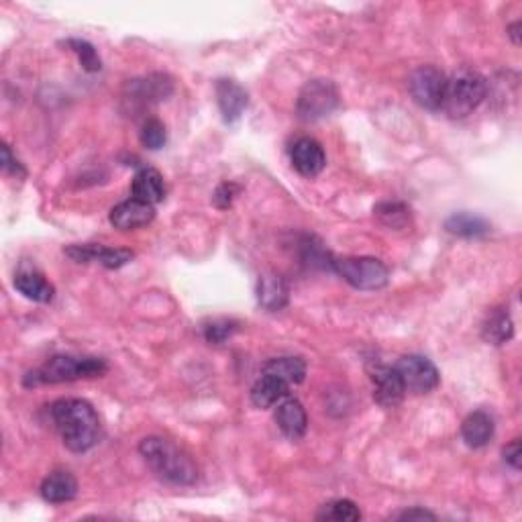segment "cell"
Masks as SVG:
<instances>
[{
    "mask_svg": "<svg viewBox=\"0 0 522 522\" xmlns=\"http://www.w3.org/2000/svg\"><path fill=\"white\" fill-rule=\"evenodd\" d=\"M318 520H333V522H355L361 520V510L351 500H333L324 504L321 512L316 514Z\"/></svg>",
    "mask_w": 522,
    "mask_h": 522,
    "instance_id": "25",
    "label": "cell"
},
{
    "mask_svg": "<svg viewBox=\"0 0 522 522\" xmlns=\"http://www.w3.org/2000/svg\"><path fill=\"white\" fill-rule=\"evenodd\" d=\"M237 331V323L227 321V318H219V321H210L202 326V333H205V339L210 345H221L229 337H233Z\"/></svg>",
    "mask_w": 522,
    "mask_h": 522,
    "instance_id": "29",
    "label": "cell"
},
{
    "mask_svg": "<svg viewBox=\"0 0 522 522\" xmlns=\"http://www.w3.org/2000/svg\"><path fill=\"white\" fill-rule=\"evenodd\" d=\"M14 288H17L25 299L41 304L52 302L55 296V288L43 278V274H39L38 270H31V267H21V270L14 274Z\"/></svg>",
    "mask_w": 522,
    "mask_h": 522,
    "instance_id": "16",
    "label": "cell"
},
{
    "mask_svg": "<svg viewBox=\"0 0 522 522\" xmlns=\"http://www.w3.org/2000/svg\"><path fill=\"white\" fill-rule=\"evenodd\" d=\"M290 290L280 274H264L257 282V300L270 313H278L288 304Z\"/></svg>",
    "mask_w": 522,
    "mask_h": 522,
    "instance_id": "17",
    "label": "cell"
},
{
    "mask_svg": "<svg viewBox=\"0 0 522 522\" xmlns=\"http://www.w3.org/2000/svg\"><path fill=\"white\" fill-rule=\"evenodd\" d=\"M139 139L143 143V147H147L151 151L162 149L165 145V141H168V133H165L164 122L157 121V119L145 121L143 127H141Z\"/></svg>",
    "mask_w": 522,
    "mask_h": 522,
    "instance_id": "27",
    "label": "cell"
},
{
    "mask_svg": "<svg viewBox=\"0 0 522 522\" xmlns=\"http://www.w3.org/2000/svg\"><path fill=\"white\" fill-rule=\"evenodd\" d=\"M130 192H133V198L147 202V205H157L165 198V184L164 176L154 168H143L141 172H137V176L133 178V186H130Z\"/></svg>",
    "mask_w": 522,
    "mask_h": 522,
    "instance_id": "21",
    "label": "cell"
},
{
    "mask_svg": "<svg viewBox=\"0 0 522 522\" xmlns=\"http://www.w3.org/2000/svg\"><path fill=\"white\" fill-rule=\"evenodd\" d=\"M331 270L358 290H380L390 278L388 265L375 257H331Z\"/></svg>",
    "mask_w": 522,
    "mask_h": 522,
    "instance_id": "5",
    "label": "cell"
},
{
    "mask_svg": "<svg viewBox=\"0 0 522 522\" xmlns=\"http://www.w3.org/2000/svg\"><path fill=\"white\" fill-rule=\"evenodd\" d=\"M339 105V92L331 80H310L300 90L296 113L302 121H318L335 111Z\"/></svg>",
    "mask_w": 522,
    "mask_h": 522,
    "instance_id": "6",
    "label": "cell"
},
{
    "mask_svg": "<svg viewBox=\"0 0 522 522\" xmlns=\"http://www.w3.org/2000/svg\"><path fill=\"white\" fill-rule=\"evenodd\" d=\"M514 335V324L510 315L504 308L494 310L482 326V337L492 345H504L509 343Z\"/></svg>",
    "mask_w": 522,
    "mask_h": 522,
    "instance_id": "23",
    "label": "cell"
},
{
    "mask_svg": "<svg viewBox=\"0 0 522 522\" xmlns=\"http://www.w3.org/2000/svg\"><path fill=\"white\" fill-rule=\"evenodd\" d=\"M108 219H111L113 227L119 231L139 229L156 219V208L154 205H147V202L130 198L114 206Z\"/></svg>",
    "mask_w": 522,
    "mask_h": 522,
    "instance_id": "13",
    "label": "cell"
},
{
    "mask_svg": "<svg viewBox=\"0 0 522 522\" xmlns=\"http://www.w3.org/2000/svg\"><path fill=\"white\" fill-rule=\"evenodd\" d=\"M394 518L396 520H434L437 517L425 509H408V510L394 514Z\"/></svg>",
    "mask_w": 522,
    "mask_h": 522,
    "instance_id": "32",
    "label": "cell"
},
{
    "mask_svg": "<svg viewBox=\"0 0 522 522\" xmlns=\"http://www.w3.org/2000/svg\"><path fill=\"white\" fill-rule=\"evenodd\" d=\"M502 455H504V461L509 463L512 469H520L522 466V449H520V439H514L512 443L506 445L502 449Z\"/></svg>",
    "mask_w": 522,
    "mask_h": 522,
    "instance_id": "31",
    "label": "cell"
},
{
    "mask_svg": "<svg viewBox=\"0 0 522 522\" xmlns=\"http://www.w3.org/2000/svg\"><path fill=\"white\" fill-rule=\"evenodd\" d=\"M374 213L378 215V219L392 229H402L410 219V210L406 208L402 202H382L374 208Z\"/></svg>",
    "mask_w": 522,
    "mask_h": 522,
    "instance_id": "26",
    "label": "cell"
},
{
    "mask_svg": "<svg viewBox=\"0 0 522 522\" xmlns=\"http://www.w3.org/2000/svg\"><path fill=\"white\" fill-rule=\"evenodd\" d=\"M106 372L105 359L100 358H80V355H55L47 359L41 367L29 372L23 383L25 386H41V383H62L82 378H98Z\"/></svg>",
    "mask_w": 522,
    "mask_h": 522,
    "instance_id": "3",
    "label": "cell"
},
{
    "mask_svg": "<svg viewBox=\"0 0 522 522\" xmlns=\"http://www.w3.org/2000/svg\"><path fill=\"white\" fill-rule=\"evenodd\" d=\"M518 29H520V23H514V25L509 27V35L512 38V41L517 43V46L520 43V39H518Z\"/></svg>",
    "mask_w": 522,
    "mask_h": 522,
    "instance_id": "34",
    "label": "cell"
},
{
    "mask_svg": "<svg viewBox=\"0 0 522 522\" xmlns=\"http://www.w3.org/2000/svg\"><path fill=\"white\" fill-rule=\"evenodd\" d=\"M65 256L78 261V264L97 261V264L108 267V270H119V267L127 265L135 257V253L130 249L105 248V245H72V248L65 249Z\"/></svg>",
    "mask_w": 522,
    "mask_h": 522,
    "instance_id": "10",
    "label": "cell"
},
{
    "mask_svg": "<svg viewBox=\"0 0 522 522\" xmlns=\"http://www.w3.org/2000/svg\"><path fill=\"white\" fill-rule=\"evenodd\" d=\"M394 367L400 374L404 390L412 394H429L441 382L437 366L423 355H404L396 361Z\"/></svg>",
    "mask_w": 522,
    "mask_h": 522,
    "instance_id": "8",
    "label": "cell"
},
{
    "mask_svg": "<svg viewBox=\"0 0 522 522\" xmlns=\"http://www.w3.org/2000/svg\"><path fill=\"white\" fill-rule=\"evenodd\" d=\"M264 374L278 375L288 383H300L307 375V364L300 358H275L264 366Z\"/></svg>",
    "mask_w": 522,
    "mask_h": 522,
    "instance_id": "24",
    "label": "cell"
},
{
    "mask_svg": "<svg viewBox=\"0 0 522 522\" xmlns=\"http://www.w3.org/2000/svg\"><path fill=\"white\" fill-rule=\"evenodd\" d=\"M275 423H278L280 431L286 434L288 439L299 441L304 437V433L308 429V417L304 406L294 400V398H288V400L282 402L275 410Z\"/></svg>",
    "mask_w": 522,
    "mask_h": 522,
    "instance_id": "15",
    "label": "cell"
},
{
    "mask_svg": "<svg viewBox=\"0 0 522 522\" xmlns=\"http://www.w3.org/2000/svg\"><path fill=\"white\" fill-rule=\"evenodd\" d=\"M3 170H4V172L17 173V176H25L23 165H21V164L17 162V159H13L9 145H3Z\"/></svg>",
    "mask_w": 522,
    "mask_h": 522,
    "instance_id": "33",
    "label": "cell"
},
{
    "mask_svg": "<svg viewBox=\"0 0 522 522\" xmlns=\"http://www.w3.org/2000/svg\"><path fill=\"white\" fill-rule=\"evenodd\" d=\"M145 463L162 477L178 485H190L198 477L194 461L176 443L164 437H145L139 443Z\"/></svg>",
    "mask_w": 522,
    "mask_h": 522,
    "instance_id": "2",
    "label": "cell"
},
{
    "mask_svg": "<svg viewBox=\"0 0 522 522\" xmlns=\"http://www.w3.org/2000/svg\"><path fill=\"white\" fill-rule=\"evenodd\" d=\"M485 94H488V82L474 70H459L451 78H447L445 97L441 108L451 119H466L467 114L476 111L484 103Z\"/></svg>",
    "mask_w": 522,
    "mask_h": 522,
    "instance_id": "4",
    "label": "cell"
},
{
    "mask_svg": "<svg viewBox=\"0 0 522 522\" xmlns=\"http://www.w3.org/2000/svg\"><path fill=\"white\" fill-rule=\"evenodd\" d=\"M290 392V383L280 380L278 375L264 374L261 378L253 383L251 388V402L257 408H272L274 404L284 400Z\"/></svg>",
    "mask_w": 522,
    "mask_h": 522,
    "instance_id": "20",
    "label": "cell"
},
{
    "mask_svg": "<svg viewBox=\"0 0 522 522\" xmlns=\"http://www.w3.org/2000/svg\"><path fill=\"white\" fill-rule=\"evenodd\" d=\"M461 437L471 449L485 447L494 437V418L484 410L471 412L461 425Z\"/></svg>",
    "mask_w": 522,
    "mask_h": 522,
    "instance_id": "18",
    "label": "cell"
},
{
    "mask_svg": "<svg viewBox=\"0 0 522 522\" xmlns=\"http://www.w3.org/2000/svg\"><path fill=\"white\" fill-rule=\"evenodd\" d=\"M445 229L457 237L476 239L490 233V223L469 213H455L445 221Z\"/></svg>",
    "mask_w": 522,
    "mask_h": 522,
    "instance_id": "22",
    "label": "cell"
},
{
    "mask_svg": "<svg viewBox=\"0 0 522 522\" xmlns=\"http://www.w3.org/2000/svg\"><path fill=\"white\" fill-rule=\"evenodd\" d=\"M41 498L49 504H63L78 494V482L70 471H54L41 484Z\"/></svg>",
    "mask_w": 522,
    "mask_h": 522,
    "instance_id": "19",
    "label": "cell"
},
{
    "mask_svg": "<svg viewBox=\"0 0 522 522\" xmlns=\"http://www.w3.org/2000/svg\"><path fill=\"white\" fill-rule=\"evenodd\" d=\"M239 192V186L233 184V182H224L221 184L219 188H216V192L213 196V200H215V205L219 206V208H229L231 206V202H233L235 198V194Z\"/></svg>",
    "mask_w": 522,
    "mask_h": 522,
    "instance_id": "30",
    "label": "cell"
},
{
    "mask_svg": "<svg viewBox=\"0 0 522 522\" xmlns=\"http://www.w3.org/2000/svg\"><path fill=\"white\" fill-rule=\"evenodd\" d=\"M447 76L434 65H420L408 78L410 97L426 111H439L443 105Z\"/></svg>",
    "mask_w": 522,
    "mask_h": 522,
    "instance_id": "7",
    "label": "cell"
},
{
    "mask_svg": "<svg viewBox=\"0 0 522 522\" xmlns=\"http://www.w3.org/2000/svg\"><path fill=\"white\" fill-rule=\"evenodd\" d=\"M372 382L374 400L383 406V408H396V406L402 402L406 390L400 380V374L396 372V367L375 366L372 369Z\"/></svg>",
    "mask_w": 522,
    "mask_h": 522,
    "instance_id": "12",
    "label": "cell"
},
{
    "mask_svg": "<svg viewBox=\"0 0 522 522\" xmlns=\"http://www.w3.org/2000/svg\"><path fill=\"white\" fill-rule=\"evenodd\" d=\"M52 418L63 445L74 453H86L103 437L98 412L82 398H62L52 404Z\"/></svg>",
    "mask_w": 522,
    "mask_h": 522,
    "instance_id": "1",
    "label": "cell"
},
{
    "mask_svg": "<svg viewBox=\"0 0 522 522\" xmlns=\"http://www.w3.org/2000/svg\"><path fill=\"white\" fill-rule=\"evenodd\" d=\"M290 159H292L294 170L304 178L318 176L326 165L323 145L313 139V137H300V139H296L292 149H290Z\"/></svg>",
    "mask_w": 522,
    "mask_h": 522,
    "instance_id": "11",
    "label": "cell"
},
{
    "mask_svg": "<svg viewBox=\"0 0 522 522\" xmlns=\"http://www.w3.org/2000/svg\"><path fill=\"white\" fill-rule=\"evenodd\" d=\"M172 94V80L164 74H154L143 80H133L127 86L125 100L130 103V108H145L154 103H159Z\"/></svg>",
    "mask_w": 522,
    "mask_h": 522,
    "instance_id": "9",
    "label": "cell"
},
{
    "mask_svg": "<svg viewBox=\"0 0 522 522\" xmlns=\"http://www.w3.org/2000/svg\"><path fill=\"white\" fill-rule=\"evenodd\" d=\"M216 103H219L223 119L235 122L248 108V92L241 88L235 80H219L216 84Z\"/></svg>",
    "mask_w": 522,
    "mask_h": 522,
    "instance_id": "14",
    "label": "cell"
},
{
    "mask_svg": "<svg viewBox=\"0 0 522 522\" xmlns=\"http://www.w3.org/2000/svg\"><path fill=\"white\" fill-rule=\"evenodd\" d=\"M68 47L78 55V60L86 72H98L103 68V62H100L97 49H94L88 41L68 39Z\"/></svg>",
    "mask_w": 522,
    "mask_h": 522,
    "instance_id": "28",
    "label": "cell"
}]
</instances>
